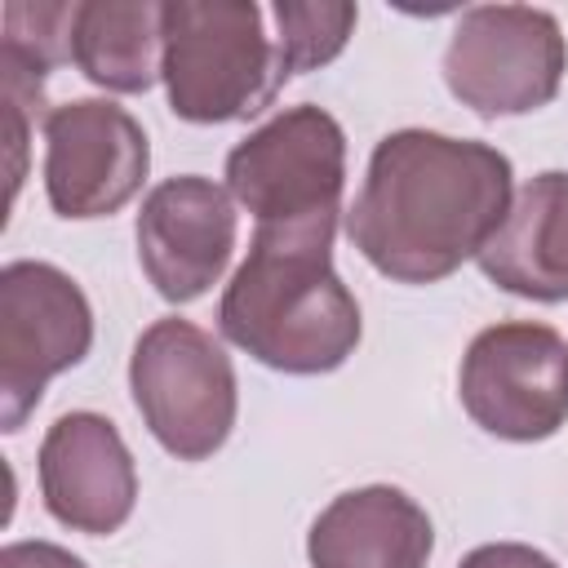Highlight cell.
I'll return each instance as SVG.
<instances>
[{
	"instance_id": "obj_10",
	"label": "cell",
	"mask_w": 568,
	"mask_h": 568,
	"mask_svg": "<svg viewBox=\"0 0 568 568\" xmlns=\"http://www.w3.org/2000/svg\"><path fill=\"white\" fill-rule=\"evenodd\" d=\"M235 248L231 195L200 178L160 182L138 213V262L164 302H195L217 284Z\"/></svg>"
},
{
	"instance_id": "obj_6",
	"label": "cell",
	"mask_w": 568,
	"mask_h": 568,
	"mask_svg": "<svg viewBox=\"0 0 568 568\" xmlns=\"http://www.w3.org/2000/svg\"><path fill=\"white\" fill-rule=\"evenodd\" d=\"M564 31L528 4H475L444 49L448 93L475 115H524L546 106L564 80Z\"/></svg>"
},
{
	"instance_id": "obj_5",
	"label": "cell",
	"mask_w": 568,
	"mask_h": 568,
	"mask_svg": "<svg viewBox=\"0 0 568 568\" xmlns=\"http://www.w3.org/2000/svg\"><path fill=\"white\" fill-rule=\"evenodd\" d=\"M129 386L146 430L178 462L213 457L235 426V368L191 320H155L133 342Z\"/></svg>"
},
{
	"instance_id": "obj_12",
	"label": "cell",
	"mask_w": 568,
	"mask_h": 568,
	"mask_svg": "<svg viewBox=\"0 0 568 568\" xmlns=\"http://www.w3.org/2000/svg\"><path fill=\"white\" fill-rule=\"evenodd\" d=\"M430 546L435 528L426 510L390 484L333 497L306 537L315 568H426Z\"/></svg>"
},
{
	"instance_id": "obj_11",
	"label": "cell",
	"mask_w": 568,
	"mask_h": 568,
	"mask_svg": "<svg viewBox=\"0 0 568 568\" xmlns=\"http://www.w3.org/2000/svg\"><path fill=\"white\" fill-rule=\"evenodd\" d=\"M44 510L89 537L115 532L138 501V470L120 430L98 413H67L40 444Z\"/></svg>"
},
{
	"instance_id": "obj_17",
	"label": "cell",
	"mask_w": 568,
	"mask_h": 568,
	"mask_svg": "<svg viewBox=\"0 0 568 568\" xmlns=\"http://www.w3.org/2000/svg\"><path fill=\"white\" fill-rule=\"evenodd\" d=\"M0 71H4L0 98H4V151H9V200H4V209H9L13 195H18V182H22L31 124H36V115H40V106H44V89H40L44 75L27 71L22 62H13V58H4V53H0Z\"/></svg>"
},
{
	"instance_id": "obj_15",
	"label": "cell",
	"mask_w": 568,
	"mask_h": 568,
	"mask_svg": "<svg viewBox=\"0 0 568 568\" xmlns=\"http://www.w3.org/2000/svg\"><path fill=\"white\" fill-rule=\"evenodd\" d=\"M275 18V44H280V62H284V75H297V71H315L324 62H333L351 31H355V18L359 9L355 4H275L271 9Z\"/></svg>"
},
{
	"instance_id": "obj_2",
	"label": "cell",
	"mask_w": 568,
	"mask_h": 568,
	"mask_svg": "<svg viewBox=\"0 0 568 568\" xmlns=\"http://www.w3.org/2000/svg\"><path fill=\"white\" fill-rule=\"evenodd\" d=\"M333 235H253L222 293L226 342L280 373H333L359 342V302L333 271Z\"/></svg>"
},
{
	"instance_id": "obj_3",
	"label": "cell",
	"mask_w": 568,
	"mask_h": 568,
	"mask_svg": "<svg viewBox=\"0 0 568 568\" xmlns=\"http://www.w3.org/2000/svg\"><path fill=\"white\" fill-rule=\"evenodd\" d=\"M160 31L169 106L191 124L248 120L288 80L266 13L248 0H173L160 9Z\"/></svg>"
},
{
	"instance_id": "obj_7",
	"label": "cell",
	"mask_w": 568,
	"mask_h": 568,
	"mask_svg": "<svg viewBox=\"0 0 568 568\" xmlns=\"http://www.w3.org/2000/svg\"><path fill=\"white\" fill-rule=\"evenodd\" d=\"M93 342V311L80 284L49 262L0 271V426L22 430L44 382L80 364Z\"/></svg>"
},
{
	"instance_id": "obj_4",
	"label": "cell",
	"mask_w": 568,
	"mask_h": 568,
	"mask_svg": "<svg viewBox=\"0 0 568 568\" xmlns=\"http://www.w3.org/2000/svg\"><path fill=\"white\" fill-rule=\"evenodd\" d=\"M342 182L346 138L324 106H288L226 155V186L266 235H333Z\"/></svg>"
},
{
	"instance_id": "obj_9",
	"label": "cell",
	"mask_w": 568,
	"mask_h": 568,
	"mask_svg": "<svg viewBox=\"0 0 568 568\" xmlns=\"http://www.w3.org/2000/svg\"><path fill=\"white\" fill-rule=\"evenodd\" d=\"M44 191L58 217H106L124 209L151 164L142 124L102 98H75L44 115Z\"/></svg>"
},
{
	"instance_id": "obj_16",
	"label": "cell",
	"mask_w": 568,
	"mask_h": 568,
	"mask_svg": "<svg viewBox=\"0 0 568 568\" xmlns=\"http://www.w3.org/2000/svg\"><path fill=\"white\" fill-rule=\"evenodd\" d=\"M75 9L80 4H31V0H9L4 4V40L0 53L22 62L27 71L44 75L58 62L71 58V36H75Z\"/></svg>"
},
{
	"instance_id": "obj_14",
	"label": "cell",
	"mask_w": 568,
	"mask_h": 568,
	"mask_svg": "<svg viewBox=\"0 0 568 568\" xmlns=\"http://www.w3.org/2000/svg\"><path fill=\"white\" fill-rule=\"evenodd\" d=\"M160 9L146 0H89L75 9L71 58L75 67L115 93H146L164 62Z\"/></svg>"
},
{
	"instance_id": "obj_18",
	"label": "cell",
	"mask_w": 568,
	"mask_h": 568,
	"mask_svg": "<svg viewBox=\"0 0 568 568\" xmlns=\"http://www.w3.org/2000/svg\"><path fill=\"white\" fill-rule=\"evenodd\" d=\"M457 568H559L550 555L532 550V546H519V541H493V546H479L470 550Z\"/></svg>"
},
{
	"instance_id": "obj_13",
	"label": "cell",
	"mask_w": 568,
	"mask_h": 568,
	"mask_svg": "<svg viewBox=\"0 0 568 568\" xmlns=\"http://www.w3.org/2000/svg\"><path fill=\"white\" fill-rule=\"evenodd\" d=\"M475 262L515 297L568 302V173H537Z\"/></svg>"
},
{
	"instance_id": "obj_19",
	"label": "cell",
	"mask_w": 568,
	"mask_h": 568,
	"mask_svg": "<svg viewBox=\"0 0 568 568\" xmlns=\"http://www.w3.org/2000/svg\"><path fill=\"white\" fill-rule=\"evenodd\" d=\"M0 568H84V564L53 541H13L0 550Z\"/></svg>"
},
{
	"instance_id": "obj_8",
	"label": "cell",
	"mask_w": 568,
	"mask_h": 568,
	"mask_svg": "<svg viewBox=\"0 0 568 568\" xmlns=\"http://www.w3.org/2000/svg\"><path fill=\"white\" fill-rule=\"evenodd\" d=\"M462 408L497 439H550L568 422V342L550 324H493L462 355Z\"/></svg>"
},
{
	"instance_id": "obj_1",
	"label": "cell",
	"mask_w": 568,
	"mask_h": 568,
	"mask_svg": "<svg viewBox=\"0 0 568 568\" xmlns=\"http://www.w3.org/2000/svg\"><path fill=\"white\" fill-rule=\"evenodd\" d=\"M506 213L510 160L497 146L399 129L373 146L346 235L386 280L435 284L479 257Z\"/></svg>"
}]
</instances>
